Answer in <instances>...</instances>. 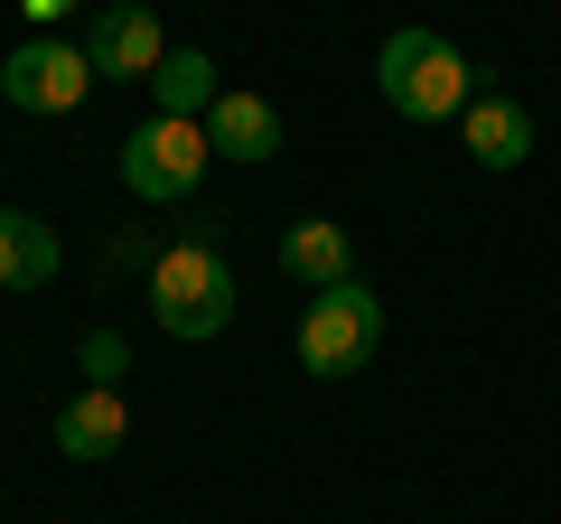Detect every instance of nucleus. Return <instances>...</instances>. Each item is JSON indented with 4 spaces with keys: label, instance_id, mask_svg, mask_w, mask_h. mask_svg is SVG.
I'll list each match as a JSON object with an SVG mask.
<instances>
[{
    "label": "nucleus",
    "instance_id": "f257e3e1",
    "mask_svg": "<svg viewBox=\"0 0 561 524\" xmlns=\"http://www.w3.org/2000/svg\"><path fill=\"white\" fill-rule=\"evenodd\" d=\"M375 84H383V103H393L402 122H459L468 103V57L440 38V29H393L383 38V57H375Z\"/></svg>",
    "mask_w": 561,
    "mask_h": 524
},
{
    "label": "nucleus",
    "instance_id": "f03ea898",
    "mask_svg": "<svg viewBox=\"0 0 561 524\" xmlns=\"http://www.w3.org/2000/svg\"><path fill=\"white\" fill-rule=\"evenodd\" d=\"M150 319L169 328V338L206 346L234 328V272H225V253H206V243H169L160 262H150Z\"/></svg>",
    "mask_w": 561,
    "mask_h": 524
},
{
    "label": "nucleus",
    "instance_id": "7ed1b4c3",
    "mask_svg": "<svg viewBox=\"0 0 561 524\" xmlns=\"http://www.w3.org/2000/svg\"><path fill=\"white\" fill-rule=\"evenodd\" d=\"M375 346H383V300L365 282L309 291V319H300V365L309 375H356V365H375Z\"/></svg>",
    "mask_w": 561,
    "mask_h": 524
},
{
    "label": "nucleus",
    "instance_id": "20e7f679",
    "mask_svg": "<svg viewBox=\"0 0 561 524\" xmlns=\"http://www.w3.org/2000/svg\"><path fill=\"white\" fill-rule=\"evenodd\" d=\"M206 160H216V141H206V122H179V113H150L122 141V187L131 197H150V206H169V197H187V187L206 179Z\"/></svg>",
    "mask_w": 561,
    "mask_h": 524
},
{
    "label": "nucleus",
    "instance_id": "39448f33",
    "mask_svg": "<svg viewBox=\"0 0 561 524\" xmlns=\"http://www.w3.org/2000/svg\"><path fill=\"white\" fill-rule=\"evenodd\" d=\"M94 84L103 76H94V57H84L76 38H20L10 66H0V94L20 103V113H76Z\"/></svg>",
    "mask_w": 561,
    "mask_h": 524
},
{
    "label": "nucleus",
    "instance_id": "423d86ee",
    "mask_svg": "<svg viewBox=\"0 0 561 524\" xmlns=\"http://www.w3.org/2000/svg\"><path fill=\"white\" fill-rule=\"evenodd\" d=\"M84 57H94L103 84H150L169 66V38H160V20H150L140 0H113V10L94 20V47H84Z\"/></svg>",
    "mask_w": 561,
    "mask_h": 524
},
{
    "label": "nucleus",
    "instance_id": "0eeeda50",
    "mask_svg": "<svg viewBox=\"0 0 561 524\" xmlns=\"http://www.w3.org/2000/svg\"><path fill=\"white\" fill-rule=\"evenodd\" d=\"M280 272H290L300 291H337V282H356V243H346V225H328V216L280 225Z\"/></svg>",
    "mask_w": 561,
    "mask_h": 524
},
{
    "label": "nucleus",
    "instance_id": "6e6552de",
    "mask_svg": "<svg viewBox=\"0 0 561 524\" xmlns=\"http://www.w3.org/2000/svg\"><path fill=\"white\" fill-rule=\"evenodd\" d=\"M122 441H131V403H122L113 384H84L76 403L57 412V449H66V459H84V468H94V459H113Z\"/></svg>",
    "mask_w": 561,
    "mask_h": 524
},
{
    "label": "nucleus",
    "instance_id": "1a4fd4ad",
    "mask_svg": "<svg viewBox=\"0 0 561 524\" xmlns=\"http://www.w3.org/2000/svg\"><path fill=\"white\" fill-rule=\"evenodd\" d=\"M206 141H216V160H243V169H253V160H272V150H280V113H272L262 94H243V84H225L216 113H206Z\"/></svg>",
    "mask_w": 561,
    "mask_h": 524
},
{
    "label": "nucleus",
    "instance_id": "9d476101",
    "mask_svg": "<svg viewBox=\"0 0 561 524\" xmlns=\"http://www.w3.org/2000/svg\"><path fill=\"white\" fill-rule=\"evenodd\" d=\"M459 122H468V160L478 169H524L534 160V113L515 94H478Z\"/></svg>",
    "mask_w": 561,
    "mask_h": 524
},
{
    "label": "nucleus",
    "instance_id": "9b49d317",
    "mask_svg": "<svg viewBox=\"0 0 561 524\" xmlns=\"http://www.w3.org/2000/svg\"><path fill=\"white\" fill-rule=\"evenodd\" d=\"M57 282V235L28 206H0V291H47Z\"/></svg>",
    "mask_w": 561,
    "mask_h": 524
},
{
    "label": "nucleus",
    "instance_id": "f8f14e48",
    "mask_svg": "<svg viewBox=\"0 0 561 524\" xmlns=\"http://www.w3.org/2000/svg\"><path fill=\"white\" fill-rule=\"evenodd\" d=\"M216 94H225V76H216L206 47H169V66L150 76V103L179 113V122H206V113H216Z\"/></svg>",
    "mask_w": 561,
    "mask_h": 524
},
{
    "label": "nucleus",
    "instance_id": "ddd939ff",
    "mask_svg": "<svg viewBox=\"0 0 561 524\" xmlns=\"http://www.w3.org/2000/svg\"><path fill=\"white\" fill-rule=\"evenodd\" d=\"M76 365H84V375H94V384H113L122 365H131V346H122L113 328H84V346H76Z\"/></svg>",
    "mask_w": 561,
    "mask_h": 524
},
{
    "label": "nucleus",
    "instance_id": "4468645a",
    "mask_svg": "<svg viewBox=\"0 0 561 524\" xmlns=\"http://www.w3.org/2000/svg\"><path fill=\"white\" fill-rule=\"evenodd\" d=\"M20 10H28V20H38V29H57V20H76L84 0H20Z\"/></svg>",
    "mask_w": 561,
    "mask_h": 524
}]
</instances>
